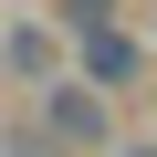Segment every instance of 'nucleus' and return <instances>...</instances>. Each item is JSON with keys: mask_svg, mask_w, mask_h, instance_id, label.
<instances>
[{"mask_svg": "<svg viewBox=\"0 0 157 157\" xmlns=\"http://www.w3.org/2000/svg\"><path fill=\"white\" fill-rule=\"evenodd\" d=\"M84 63H94V73H105V84H126V73H136V52H126V42H115V32H94V42H84Z\"/></svg>", "mask_w": 157, "mask_h": 157, "instance_id": "obj_1", "label": "nucleus"}, {"mask_svg": "<svg viewBox=\"0 0 157 157\" xmlns=\"http://www.w3.org/2000/svg\"><path fill=\"white\" fill-rule=\"evenodd\" d=\"M136 157H157V147H136Z\"/></svg>", "mask_w": 157, "mask_h": 157, "instance_id": "obj_3", "label": "nucleus"}, {"mask_svg": "<svg viewBox=\"0 0 157 157\" xmlns=\"http://www.w3.org/2000/svg\"><path fill=\"white\" fill-rule=\"evenodd\" d=\"M52 126H63V136H105V115H94V105H73V94H52Z\"/></svg>", "mask_w": 157, "mask_h": 157, "instance_id": "obj_2", "label": "nucleus"}]
</instances>
